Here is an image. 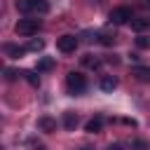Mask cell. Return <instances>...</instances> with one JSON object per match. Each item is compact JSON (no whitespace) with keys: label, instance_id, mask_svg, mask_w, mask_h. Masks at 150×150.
Masks as SVG:
<instances>
[{"label":"cell","instance_id":"obj_19","mask_svg":"<svg viewBox=\"0 0 150 150\" xmlns=\"http://www.w3.org/2000/svg\"><path fill=\"white\" fill-rule=\"evenodd\" d=\"M5 77H7V80H14V77H16V70H12V68H5Z\"/></svg>","mask_w":150,"mask_h":150},{"label":"cell","instance_id":"obj_14","mask_svg":"<svg viewBox=\"0 0 150 150\" xmlns=\"http://www.w3.org/2000/svg\"><path fill=\"white\" fill-rule=\"evenodd\" d=\"M21 75L28 80V84H33V87H40V77L35 75V70H23Z\"/></svg>","mask_w":150,"mask_h":150},{"label":"cell","instance_id":"obj_16","mask_svg":"<svg viewBox=\"0 0 150 150\" xmlns=\"http://www.w3.org/2000/svg\"><path fill=\"white\" fill-rule=\"evenodd\" d=\"M82 63H84V66H89V68H98V66H101V63H98V59H91V54H87V56L82 59Z\"/></svg>","mask_w":150,"mask_h":150},{"label":"cell","instance_id":"obj_22","mask_svg":"<svg viewBox=\"0 0 150 150\" xmlns=\"http://www.w3.org/2000/svg\"><path fill=\"white\" fill-rule=\"evenodd\" d=\"M33 150H45V148H42V145H35V148H33Z\"/></svg>","mask_w":150,"mask_h":150},{"label":"cell","instance_id":"obj_20","mask_svg":"<svg viewBox=\"0 0 150 150\" xmlns=\"http://www.w3.org/2000/svg\"><path fill=\"white\" fill-rule=\"evenodd\" d=\"M131 145H134V148H138V150H145V148H148V145H145V141H134Z\"/></svg>","mask_w":150,"mask_h":150},{"label":"cell","instance_id":"obj_10","mask_svg":"<svg viewBox=\"0 0 150 150\" xmlns=\"http://www.w3.org/2000/svg\"><path fill=\"white\" fill-rule=\"evenodd\" d=\"M77 115L75 112H63V127L68 129V131H75V127H77Z\"/></svg>","mask_w":150,"mask_h":150},{"label":"cell","instance_id":"obj_5","mask_svg":"<svg viewBox=\"0 0 150 150\" xmlns=\"http://www.w3.org/2000/svg\"><path fill=\"white\" fill-rule=\"evenodd\" d=\"M77 38L75 35H61L59 40H56V47H59V52H63V54H73L75 49H77Z\"/></svg>","mask_w":150,"mask_h":150},{"label":"cell","instance_id":"obj_8","mask_svg":"<svg viewBox=\"0 0 150 150\" xmlns=\"http://www.w3.org/2000/svg\"><path fill=\"white\" fill-rule=\"evenodd\" d=\"M98 87H101L103 91H112V89L117 87V77H115V75H103L101 82H98Z\"/></svg>","mask_w":150,"mask_h":150},{"label":"cell","instance_id":"obj_11","mask_svg":"<svg viewBox=\"0 0 150 150\" xmlns=\"http://www.w3.org/2000/svg\"><path fill=\"white\" fill-rule=\"evenodd\" d=\"M54 63H56V61H54L52 56H42V59L38 61V73H47V70H52Z\"/></svg>","mask_w":150,"mask_h":150},{"label":"cell","instance_id":"obj_6","mask_svg":"<svg viewBox=\"0 0 150 150\" xmlns=\"http://www.w3.org/2000/svg\"><path fill=\"white\" fill-rule=\"evenodd\" d=\"M131 75L138 82H150V66H134L131 68Z\"/></svg>","mask_w":150,"mask_h":150},{"label":"cell","instance_id":"obj_15","mask_svg":"<svg viewBox=\"0 0 150 150\" xmlns=\"http://www.w3.org/2000/svg\"><path fill=\"white\" fill-rule=\"evenodd\" d=\"M42 47H45V42H42V40H30V42L26 45V52H40Z\"/></svg>","mask_w":150,"mask_h":150},{"label":"cell","instance_id":"obj_12","mask_svg":"<svg viewBox=\"0 0 150 150\" xmlns=\"http://www.w3.org/2000/svg\"><path fill=\"white\" fill-rule=\"evenodd\" d=\"M131 28L136 33H143V30L150 28V19H131Z\"/></svg>","mask_w":150,"mask_h":150},{"label":"cell","instance_id":"obj_23","mask_svg":"<svg viewBox=\"0 0 150 150\" xmlns=\"http://www.w3.org/2000/svg\"><path fill=\"white\" fill-rule=\"evenodd\" d=\"M80 150H91V148H80Z\"/></svg>","mask_w":150,"mask_h":150},{"label":"cell","instance_id":"obj_1","mask_svg":"<svg viewBox=\"0 0 150 150\" xmlns=\"http://www.w3.org/2000/svg\"><path fill=\"white\" fill-rule=\"evenodd\" d=\"M16 9L21 14H47L49 2L47 0H16Z\"/></svg>","mask_w":150,"mask_h":150},{"label":"cell","instance_id":"obj_3","mask_svg":"<svg viewBox=\"0 0 150 150\" xmlns=\"http://www.w3.org/2000/svg\"><path fill=\"white\" fill-rule=\"evenodd\" d=\"M66 87H68V91H70L73 96H77V94H82V91L87 89V77H84L82 73H77V70H70V73L66 75Z\"/></svg>","mask_w":150,"mask_h":150},{"label":"cell","instance_id":"obj_18","mask_svg":"<svg viewBox=\"0 0 150 150\" xmlns=\"http://www.w3.org/2000/svg\"><path fill=\"white\" fill-rule=\"evenodd\" d=\"M136 45L143 49V47H148V45H150V40H148V38H136Z\"/></svg>","mask_w":150,"mask_h":150},{"label":"cell","instance_id":"obj_17","mask_svg":"<svg viewBox=\"0 0 150 150\" xmlns=\"http://www.w3.org/2000/svg\"><path fill=\"white\" fill-rule=\"evenodd\" d=\"M98 40H101V45H112L115 42V38H110V35H101Z\"/></svg>","mask_w":150,"mask_h":150},{"label":"cell","instance_id":"obj_4","mask_svg":"<svg viewBox=\"0 0 150 150\" xmlns=\"http://www.w3.org/2000/svg\"><path fill=\"white\" fill-rule=\"evenodd\" d=\"M131 19H134V14H131V9H129V7H115V9L110 12V16H108V21H110V23H115V26L129 23Z\"/></svg>","mask_w":150,"mask_h":150},{"label":"cell","instance_id":"obj_21","mask_svg":"<svg viewBox=\"0 0 150 150\" xmlns=\"http://www.w3.org/2000/svg\"><path fill=\"white\" fill-rule=\"evenodd\" d=\"M108 150H122V145H120V143H110V145H108Z\"/></svg>","mask_w":150,"mask_h":150},{"label":"cell","instance_id":"obj_7","mask_svg":"<svg viewBox=\"0 0 150 150\" xmlns=\"http://www.w3.org/2000/svg\"><path fill=\"white\" fill-rule=\"evenodd\" d=\"M101 127H103V117H101V115H96V117H91V120L84 124V131H87V134H98V131H101Z\"/></svg>","mask_w":150,"mask_h":150},{"label":"cell","instance_id":"obj_2","mask_svg":"<svg viewBox=\"0 0 150 150\" xmlns=\"http://www.w3.org/2000/svg\"><path fill=\"white\" fill-rule=\"evenodd\" d=\"M40 26H42L40 19H19L16 26H14V33L21 35V38H30V35H35L40 30Z\"/></svg>","mask_w":150,"mask_h":150},{"label":"cell","instance_id":"obj_9","mask_svg":"<svg viewBox=\"0 0 150 150\" xmlns=\"http://www.w3.org/2000/svg\"><path fill=\"white\" fill-rule=\"evenodd\" d=\"M38 129H40V131H54V129H56V120H52V117L45 115V117L38 120Z\"/></svg>","mask_w":150,"mask_h":150},{"label":"cell","instance_id":"obj_13","mask_svg":"<svg viewBox=\"0 0 150 150\" xmlns=\"http://www.w3.org/2000/svg\"><path fill=\"white\" fill-rule=\"evenodd\" d=\"M5 52H7V56H12V59H21V56L26 54V47H14V45H5Z\"/></svg>","mask_w":150,"mask_h":150}]
</instances>
